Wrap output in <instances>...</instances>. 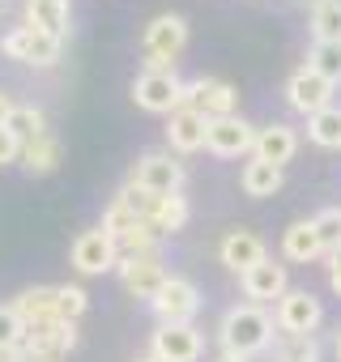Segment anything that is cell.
I'll list each match as a JSON object with an SVG mask.
<instances>
[{
  "mask_svg": "<svg viewBox=\"0 0 341 362\" xmlns=\"http://www.w3.org/2000/svg\"><path fill=\"white\" fill-rule=\"evenodd\" d=\"M328 269H341V247H337V252H328Z\"/></svg>",
  "mask_w": 341,
  "mask_h": 362,
  "instance_id": "obj_41",
  "label": "cell"
},
{
  "mask_svg": "<svg viewBox=\"0 0 341 362\" xmlns=\"http://www.w3.org/2000/svg\"><path fill=\"white\" fill-rule=\"evenodd\" d=\"M239 286H243L248 303L265 307V303H277V298L290 290V277H286V264H277V260H260L256 269H248V273L239 277Z\"/></svg>",
  "mask_w": 341,
  "mask_h": 362,
  "instance_id": "obj_15",
  "label": "cell"
},
{
  "mask_svg": "<svg viewBox=\"0 0 341 362\" xmlns=\"http://www.w3.org/2000/svg\"><path fill=\"white\" fill-rule=\"evenodd\" d=\"M328 286H333V290L341 294V269H328Z\"/></svg>",
  "mask_w": 341,
  "mask_h": 362,
  "instance_id": "obj_38",
  "label": "cell"
},
{
  "mask_svg": "<svg viewBox=\"0 0 341 362\" xmlns=\"http://www.w3.org/2000/svg\"><path fill=\"white\" fill-rule=\"evenodd\" d=\"M9 162H22V141L9 128H0V166H9Z\"/></svg>",
  "mask_w": 341,
  "mask_h": 362,
  "instance_id": "obj_35",
  "label": "cell"
},
{
  "mask_svg": "<svg viewBox=\"0 0 341 362\" xmlns=\"http://www.w3.org/2000/svg\"><path fill=\"white\" fill-rule=\"evenodd\" d=\"M132 103L154 115H170L184 107V81L180 73H141L132 81Z\"/></svg>",
  "mask_w": 341,
  "mask_h": 362,
  "instance_id": "obj_6",
  "label": "cell"
},
{
  "mask_svg": "<svg viewBox=\"0 0 341 362\" xmlns=\"http://www.w3.org/2000/svg\"><path fill=\"white\" fill-rule=\"evenodd\" d=\"M269 354H273V362H320V337L316 332H307V337L277 332Z\"/></svg>",
  "mask_w": 341,
  "mask_h": 362,
  "instance_id": "obj_24",
  "label": "cell"
},
{
  "mask_svg": "<svg viewBox=\"0 0 341 362\" xmlns=\"http://www.w3.org/2000/svg\"><path fill=\"white\" fill-rule=\"evenodd\" d=\"M188 47V22L180 13H158L145 30H141V52L158 56V60H180V52Z\"/></svg>",
  "mask_w": 341,
  "mask_h": 362,
  "instance_id": "obj_9",
  "label": "cell"
},
{
  "mask_svg": "<svg viewBox=\"0 0 341 362\" xmlns=\"http://www.w3.org/2000/svg\"><path fill=\"white\" fill-rule=\"evenodd\" d=\"M0 52L9 60H22V64H56L60 60V39H52L35 26H13L0 39Z\"/></svg>",
  "mask_w": 341,
  "mask_h": 362,
  "instance_id": "obj_10",
  "label": "cell"
},
{
  "mask_svg": "<svg viewBox=\"0 0 341 362\" xmlns=\"http://www.w3.org/2000/svg\"><path fill=\"white\" fill-rule=\"evenodd\" d=\"M128 184L154 192V197H170V192H180L184 188V162L170 153V149H154V153H141L132 175H128Z\"/></svg>",
  "mask_w": 341,
  "mask_h": 362,
  "instance_id": "obj_2",
  "label": "cell"
},
{
  "mask_svg": "<svg viewBox=\"0 0 341 362\" xmlns=\"http://www.w3.org/2000/svg\"><path fill=\"white\" fill-rule=\"evenodd\" d=\"M273 324L277 332H290V337H307L324 324V307L311 290H286L277 298V311H273Z\"/></svg>",
  "mask_w": 341,
  "mask_h": 362,
  "instance_id": "obj_7",
  "label": "cell"
},
{
  "mask_svg": "<svg viewBox=\"0 0 341 362\" xmlns=\"http://www.w3.org/2000/svg\"><path fill=\"white\" fill-rule=\"evenodd\" d=\"M294 153H299V132H294L290 124H269V128H256V141H252V158H256V162L286 166Z\"/></svg>",
  "mask_w": 341,
  "mask_h": 362,
  "instance_id": "obj_18",
  "label": "cell"
},
{
  "mask_svg": "<svg viewBox=\"0 0 341 362\" xmlns=\"http://www.w3.org/2000/svg\"><path fill=\"white\" fill-rule=\"evenodd\" d=\"M307 141L324 149H341V107H324L307 115Z\"/></svg>",
  "mask_w": 341,
  "mask_h": 362,
  "instance_id": "obj_27",
  "label": "cell"
},
{
  "mask_svg": "<svg viewBox=\"0 0 341 362\" xmlns=\"http://www.w3.org/2000/svg\"><path fill=\"white\" fill-rule=\"evenodd\" d=\"M73 345H77V324H69V320L26 324L22 341H18V349H22L26 362H39V358H64V354H73Z\"/></svg>",
  "mask_w": 341,
  "mask_h": 362,
  "instance_id": "obj_3",
  "label": "cell"
},
{
  "mask_svg": "<svg viewBox=\"0 0 341 362\" xmlns=\"http://www.w3.org/2000/svg\"><path fill=\"white\" fill-rule=\"evenodd\" d=\"M218 256H222V264L231 269V273H248V269H256L260 260H269V247H265V239L260 235H252V230H231L222 243H218Z\"/></svg>",
  "mask_w": 341,
  "mask_h": 362,
  "instance_id": "obj_17",
  "label": "cell"
},
{
  "mask_svg": "<svg viewBox=\"0 0 341 362\" xmlns=\"http://www.w3.org/2000/svg\"><path fill=\"white\" fill-rule=\"evenodd\" d=\"M64 5H69V0H64Z\"/></svg>",
  "mask_w": 341,
  "mask_h": 362,
  "instance_id": "obj_46",
  "label": "cell"
},
{
  "mask_svg": "<svg viewBox=\"0 0 341 362\" xmlns=\"http://www.w3.org/2000/svg\"><path fill=\"white\" fill-rule=\"evenodd\" d=\"M60 158H64V149H60V141H56L52 132H39L35 141L22 145V166H26L30 175H52V170H60Z\"/></svg>",
  "mask_w": 341,
  "mask_h": 362,
  "instance_id": "obj_22",
  "label": "cell"
},
{
  "mask_svg": "<svg viewBox=\"0 0 341 362\" xmlns=\"http://www.w3.org/2000/svg\"><path fill=\"white\" fill-rule=\"evenodd\" d=\"M188 201L180 197V192H170V197H158V205H154V214H149V226L158 230V235H175V230H184L188 226Z\"/></svg>",
  "mask_w": 341,
  "mask_h": 362,
  "instance_id": "obj_25",
  "label": "cell"
},
{
  "mask_svg": "<svg viewBox=\"0 0 341 362\" xmlns=\"http://www.w3.org/2000/svg\"><path fill=\"white\" fill-rule=\"evenodd\" d=\"M282 256H286L290 264H311V260H320L324 247H320L316 226H311V222H294V226H286V235H282Z\"/></svg>",
  "mask_w": 341,
  "mask_h": 362,
  "instance_id": "obj_20",
  "label": "cell"
},
{
  "mask_svg": "<svg viewBox=\"0 0 341 362\" xmlns=\"http://www.w3.org/2000/svg\"><path fill=\"white\" fill-rule=\"evenodd\" d=\"M311 226H316V235H320L324 256L341 247V209H320V214L311 218Z\"/></svg>",
  "mask_w": 341,
  "mask_h": 362,
  "instance_id": "obj_33",
  "label": "cell"
},
{
  "mask_svg": "<svg viewBox=\"0 0 341 362\" xmlns=\"http://www.w3.org/2000/svg\"><path fill=\"white\" fill-rule=\"evenodd\" d=\"M115 273H120L124 290L137 294V298H154V294L162 290V281L170 277V273L162 269V252H149V256H120V260H115Z\"/></svg>",
  "mask_w": 341,
  "mask_h": 362,
  "instance_id": "obj_11",
  "label": "cell"
},
{
  "mask_svg": "<svg viewBox=\"0 0 341 362\" xmlns=\"http://www.w3.org/2000/svg\"><path fill=\"white\" fill-rule=\"evenodd\" d=\"M115 201H120L132 218H141V222H149V214H154V205H158V197L145 192V188H137V184H124V188L115 192Z\"/></svg>",
  "mask_w": 341,
  "mask_h": 362,
  "instance_id": "obj_32",
  "label": "cell"
},
{
  "mask_svg": "<svg viewBox=\"0 0 341 362\" xmlns=\"http://www.w3.org/2000/svg\"><path fill=\"white\" fill-rule=\"evenodd\" d=\"M307 69L320 73L328 86H341V43H311V52H307Z\"/></svg>",
  "mask_w": 341,
  "mask_h": 362,
  "instance_id": "obj_29",
  "label": "cell"
},
{
  "mask_svg": "<svg viewBox=\"0 0 341 362\" xmlns=\"http://www.w3.org/2000/svg\"><path fill=\"white\" fill-rule=\"evenodd\" d=\"M0 362H26L18 345H0Z\"/></svg>",
  "mask_w": 341,
  "mask_h": 362,
  "instance_id": "obj_37",
  "label": "cell"
},
{
  "mask_svg": "<svg viewBox=\"0 0 341 362\" xmlns=\"http://www.w3.org/2000/svg\"><path fill=\"white\" fill-rule=\"evenodd\" d=\"M218 362H248V358H235V354H222Z\"/></svg>",
  "mask_w": 341,
  "mask_h": 362,
  "instance_id": "obj_42",
  "label": "cell"
},
{
  "mask_svg": "<svg viewBox=\"0 0 341 362\" xmlns=\"http://www.w3.org/2000/svg\"><path fill=\"white\" fill-rule=\"evenodd\" d=\"M137 362H158V358H154V354H145V358H137Z\"/></svg>",
  "mask_w": 341,
  "mask_h": 362,
  "instance_id": "obj_44",
  "label": "cell"
},
{
  "mask_svg": "<svg viewBox=\"0 0 341 362\" xmlns=\"http://www.w3.org/2000/svg\"><path fill=\"white\" fill-rule=\"evenodd\" d=\"M205 132H209V119L201 111L180 107V111L166 115V145H170V153H201L205 149Z\"/></svg>",
  "mask_w": 341,
  "mask_h": 362,
  "instance_id": "obj_16",
  "label": "cell"
},
{
  "mask_svg": "<svg viewBox=\"0 0 341 362\" xmlns=\"http://www.w3.org/2000/svg\"><path fill=\"white\" fill-rule=\"evenodd\" d=\"M22 332H26V324L18 320V311L13 307H0V345H18Z\"/></svg>",
  "mask_w": 341,
  "mask_h": 362,
  "instance_id": "obj_34",
  "label": "cell"
},
{
  "mask_svg": "<svg viewBox=\"0 0 341 362\" xmlns=\"http://www.w3.org/2000/svg\"><path fill=\"white\" fill-rule=\"evenodd\" d=\"M333 90H337V86H328L320 73H311V69L303 64V69H294L290 81H286V103H290V111H299V115H316V111L333 107Z\"/></svg>",
  "mask_w": 341,
  "mask_h": 362,
  "instance_id": "obj_12",
  "label": "cell"
},
{
  "mask_svg": "<svg viewBox=\"0 0 341 362\" xmlns=\"http://www.w3.org/2000/svg\"><path fill=\"white\" fill-rule=\"evenodd\" d=\"M115 260H120L115 239H111L103 226H98V230H86V235H77V243H73V269H77V273L98 277V273L115 269Z\"/></svg>",
  "mask_w": 341,
  "mask_h": 362,
  "instance_id": "obj_14",
  "label": "cell"
},
{
  "mask_svg": "<svg viewBox=\"0 0 341 362\" xmlns=\"http://www.w3.org/2000/svg\"><path fill=\"white\" fill-rule=\"evenodd\" d=\"M252 141H256V128H252L243 115L209 119V132H205V149H209V153H218V158H239V153H252Z\"/></svg>",
  "mask_w": 341,
  "mask_h": 362,
  "instance_id": "obj_13",
  "label": "cell"
},
{
  "mask_svg": "<svg viewBox=\"0 0 341 362\" xmlns=\"http://www.w3.org/2000/svg\"><path fill=\"white\" fill-rule=\"evenodd\" d=\"M86 307H90V294H86L81 286H56V315H60V320L77 324V320L86 315Z\"/></svg>",
  "mask_w": 341,
  "mask_h": 362,
  "instance_id": "obj_31",
  "label": "cell"
},
{
  "mask_svg": "<svg viewBox=\"0 0 341 362\" xmlns=\"http://www.w3.org/2000/svg\"><path fill=\"white\" fill-rule=\"evenodd\" d=\"M9 13V0H0V18H5Z\"/></svg>",
  "mask_w": 341,
  "mask_h": 362,
  "instance_id": "obj_43",
  "label": "cell"
},
{
  "mask_svg": "<svg viewBox=\"0 0 341 362\" xmlns=\"http://www.w3.org/2000/svg\"><path fill=\"white\" fill-rule=\"evenodd\" d=\"M22 145L26 141H35L39 132H47V115L39 111V107H13V115H9V124H5Z\"/></svg>",
  "mask_w": 341,
  "mask_h": 362,
  "instance_id": "obj_30",
  "label": "cell"
},
{
  "mask_svg": "<svg viewBox=\"0 0 341 362\" xmlns=\"http://www.w3.org/2000/svg\"><path fill=\"white\" fill-rule=\"evenodd\" d=\"M307 18H311V39L316 43H341V0H324Z\"/></svg>",
  "mask_w": 341,
  "mask_h": 362,
  "instance_id": "obj_28",
  "label": "cell"
},
{
  "mask_svg": "<svg viewBox=\"0 0 341 362\" xmlns=\"http://www.w3.org/2000/svg\"><path fill=\"white\" fill-rule=\"evenodd\" d=\"M273 337H277V324L256 303H235L218 324V345H222V354H235V358L265 354L273 345Z\"/></svg>",
  "mask_w": 341,
  "mask_h": 362,
  "instance_id": "obj_1",
  "label": "cell"
},
{
  "mask_svg": "<svg viewBox=\"0 0 341 362\" xmlns=\"http://www.w3.org/2000/svg\"><path fill=\"white\" fill-rule=\"evenodd\" d=\"M184 107L201 111L205 119H222V115H235L239 90L222 77H192V81H184Z\"/></svg>",
  "mask_w": 341,
  "mask_h": 362,
  "instance_id": "obj_5",
  "label": "cell"
},
{
  "mask_svg": "<svg viewBox=\"0 0 341 362\" xmlns=\"http://www.w3.org/2000/svg\"><path fill=\"white\" fill-rule=\"evenodd\" d=\"M9 307L18 311V320H22V324L60 320V315H56V286H30V290H22Z\"/></svg>",
  "mask_w": 341,
  "mask_h": 362,
  "instance_id": "obj_21",
  "label": "cell"
},
{
  "mask_svg": "<svg viewBox=\"0 0 341 362\" xmlns=\"http://www.w3.org/2000/svg\"><path fill=\"white\" fill-rule=\"evenodd\" d=\"M13 107H18V103H13L9 94H0V128H5V124H9V115H13Z\"/></svg>",
  "mask_w": 341,
  "mask_h": 362,
  "instance_id": "obj_36",
  "label": "cell"
},
{
  "mask_svg": "<svg viewBox=\"0 0 341 362\" xmlns=\"http://www.w3.org/2000/svg\"><path fill=\"white\" fill-rule=\"evenodd\" d=\"M333 354H337V362H341V324H337V332H333Z\"/></svg>",
  "mask_w": 341,
  "mask_h": 362,
  "instance_id": "obj_39",
  "label": "cell"
},
{
  "mask_svg": "<svg viewBox=\"0 0 341 362\" xmlns=\"http://www.w3.org/2000/svg\"><path fill=\"white\" fill-rule=\"evenodd\" d=\"M115 252H120V256H149V252H162V235H158L149 222H132L128 230L115 235Z\"/></svg>",
  "mask_w": 341,
  "mask_h": 362,
  "instance_id": "obj_26",
  "label": "cell"
},
{
  "mask_svg": "<svg viewBox=\"0 0 341 362\" xmlns=\"http://www.w3.org/2000/svg\"><path fill=\"white\" fill-rule=\"evenodd\" d=\"M239 184H243V192H248V197L265 201V197L282 192L286 175H282V166H269V162H256V158H252V162L243 166V175H239Z\"/></svg>",
  "mask_w": 341,
  "mask_h": 362,
  "instance_id": "obj_23",
  "label": "cell"
},
{
  "mask_svg": "<svg viewBox=\"0 0 341 362\" xmlns=\"http://www.w3.org/2000/svg\"><path fill=\"white\" fill-rule=\"evenodd\" d=\"M294 5H299V9H307V13H311V9H316V5H324V0H294Z\"/></svg>",
  "mask_w": 341,
  "mask_h": 362,
  "instance_id": "obj_40",
  "label": "cell"
},
{
  "mask_svg": "<svg viewBox=\"0 0 341 362\" xmlns=\"http://www.w3.org/2000/svg\"><path fill=\"white\" fill-rule=\"evenodd\" d=\"M39 362H64V358H39Z\"/></svg>",
  "mask_w": 341,
  "mask_h": 362,
  "instance_id": "obj_45",
  "label": "cell"
},
{
  "mask_svg": "<svg viewBox=\"0 0 341 362\" xmlns=\"http://www.w3.org/2000/svg\"><path fill=\"white\" fill-rule=\"evenodd\" d=\"M26 26H35V30H43V35H52V39L64 43L73 18H69L64 0H26Z\"/></svg>",
  "mask_w": 341,
  "mask_h": 362,
  "instance_id": "obj_19",
  "label": "cell"
},
{
  "mask_svg": "<svg viewBox=\"0 0 341 362\" xmlns=\"http://www.w3.org/2000/svg\"><path fill=\"white\" fill-rule=\"evenodd\" d=\"M149 354L158 362H201L205 337L192 324H158V332L149 341Z\"/></svg>",
  "mask_w": 341,
  "mask_h": 362,
  "instance_id": "obj_8",
  "label": "cell"
},
{
  "mask_svg": "<svg viewBox=\"0 0 341 362\" xmlns=\"http://www.w3.org/2000/svg\"><path fill=\"white\" fill-rule=\"evenodd\" d=\"M149 307H154L158 324H192V315L201 311V290H197V281L170 273L162 281V290L149 298Z\"/></svg>",
  "mask_w": 341,
  "mask_h": 362,
  "instance_id": "obj_4",
  "label": "cell"
}]
</instances>
